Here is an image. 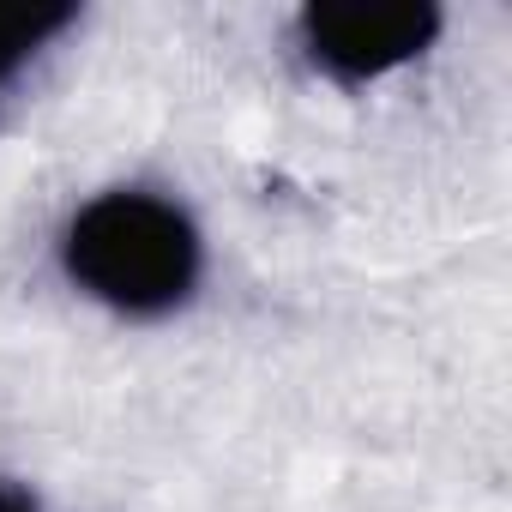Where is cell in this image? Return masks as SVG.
Instances as JSON below:
<instances>
[{
    "label": "cell",
    "instance_id": "3957f363",
    "mask_svg": "<svg viewBox=\"0 0 512 512\" xmlns=\"http://www.w3.org/2000/svg\"><path fill=\"white\" fill-rule=\"evenodd\" d=\"M79 25V7L67 0H37V7H0V91H7L55 37Z\"/></svg>",
    "mask_w": 512,
    "mask_h": 512
},
{
    "label": "cell",
    "instance_id": "6da1fadb",
    "mask_svg": "<svg viewBox=\"0 0 512 512\" xmlns=\"http://www.w3.org/2000/svg\"><path fill=\"white\" fill-rule=\"evenodd\" d=\"M61 266L91 302L127 320H163L199 290L205 247L175 199L145 187H109L73 211L61 235Z\"/></svg>",
    "mask_w": 512,
    "mask_h": 512
},
{
    "label": "cell",
    "instance_id": "277c9868",
    "mask_svg": "<svg viewBox=\"0 0 512 512\" xmlns=\"http://www.w3.org/2000/svg\"><path fill=\"white\" fill-rule=\"evenodd\" d=\"M0 512H37V494H31V488H19V482H7V476H0Z\"/></svg>",
    "mask_w": 512,
    "mask_h": 512
},
{
    "label": "cell",
    "instance_id": "7a4b0ae2",
    "mask_svg": "<svg viewBox=\"0 0 512 512\" xmlns=\"http://www.w3.org/2000/svg\"><path fill=\"white\" fill-rule=\"evenodd\" d=\"M440 37V7L428 0H326L296 19L302 55L338 79V85H368L416 61Z\"/></svg>",
    "mask_w": 512,
    "mask_h": 512
}]
</instances>
